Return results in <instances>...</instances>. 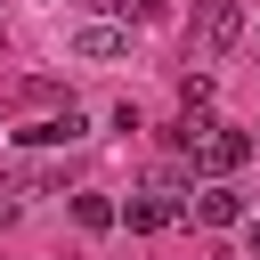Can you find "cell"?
Segmentation results:
<instances>
[{
  "mask_svg": "<svg viewBox=\"0 0 260 260\" xmlns=\"http://www.w3.org/2000/svg\"><path fill=\"white\" fill-rule=\"evenodd\" d=\"M236 41H244V0H195V32H187L195 65H219Z\"/></svg>",
  "mask_w": 260,
  "mask_h": 260,
  "instance_id": "6da1fadb",
  "label": "cell"
},
{
  "mask_svg": "<svg viewBox=\"0 0 260 260\" xmlns=\"http://www.w3.org/2000/svg\"><path fill=\"white\" fill-rule=\"evenodd\" d=\"M122 219H130L138 236H162V228H179V219H187V187H179L171 171H154V179H146V195H130V203H122Z\"/></svg>",
  "mask_w": 260,
  "mask_h": 260,
  "instance_id": "7a4b0ae2",
  "label": "cell"
},
{
  "mask_svg": "<svg viewBox=\"0 0 260 260\" xmlns=\"http://www.w3.org/2000/svg\"><path fill=\"white\" fill-rule=\"evenodd\" d=\"M252 146H260L252 130H228V122H203V138H195L187 154H195V171H203V179H228V171H244V162H252Z\"/></svg>",
  "mask_w": 260,
  "mask_h": 260,
  "instance_id": "3957f363",
  "label": "cell"
},
{
  "mask_svg": "<svg viewBox=\"0 0 260 260\" xmlns=\"http://www.w3.org/2000/svg\"><path fill=\"white\" fill-rule=\"evenodd\" d=\"M73 57H89V65H114V57H130V24H114V16H89V24H73Z\"/></svg>",
  "mask_w": 260,
  "mask_h": 260,
  "instance_id": "277c9868",
  "label": "cell"
},
{
  "mask_svg": "<svg viewBox=\"0 0 260 260\" xmlns=\"http://www.w3.org/2000/svg\"><path fill=\"white\" fill-rule=\"evenodd\" d=\"M24 146H73V138H89V114L81 106H65V114H41L32 130H16Z\"/></svg>",
  "mask_w": 260,
  "mask_h": 260,
  "instance_id": "5b68a950",
  "label": "cell"
},
{
  "mask_svg": "<svg viewBox=\"0 0 260 260\" xmlns=\"http://www.w3.org/2000/svg\"><path fill=\"white\" fill-rule=\"evenodd\" d=\"M195 219H203V228H236V219H252V211H244V187L211 179V187L195 195Z\"/></svg>",
  "mask_w": 260,
  "mask_h": 260,
  "instance_id": "8992f818",
  "label": "cell"
},
{
  "mask_svg": "<svg viewBox=\"0 0 260 260\" xmlns=\"http://www.w3.org/2000/svg\"><path fill=\"white\" fill-rule=\"evenodd\" d=\"M73 219H81L89 236H106V228L122 219V203H114V195H73Z\"/></svg>",
  "mask_w": 260,
  "mask_h": 260,
  "instance_id": "52a82bcc",
  "label": "cell"
},
{
  "mask_svg": "<svg viewBox=\"0 0 260 260\" xmlns=\"http://www.w3.org/2000/svg\"><path fill=\"white\" fill-rule=\"evenodd\" d=\"M179 114H187V122L211 114V73H187V81H179Z\"/></svg>",
  "mask_w": 260,
  "mask_h": 260,
  "instance_id": "ba28073f",
  "label": "cell"
},
{
  "mask_svg": "<svg viewBox=\"0 0 260 260\" xmlns=\"http://www.w3.org/2000/svg\"><path fill=\"white\" fill-rule=\"evenodd\" d=\"M114 8H122V24H154L162 16V0H114Z\"/></svg>",
  "mask_w": 260,
  "mask_h": 260,
  "instance_id": "9c48e42d",
  "label": "cell"
},
{
  "mask_svg": "<svg viewBox=\"0 0 260 260\" xmlns=\"http://www.w3.org/2000/svg\"><path fill=\"white\" fill-rule=\"evenodd\" d=\"M244 244H252V260H260V211H252V219H244Z\"/></svg>",
  "mask_w": 260,
  "mask_h": 260,
  "instance_id": "30bf717a",
  "label": "cell"
}]
</instances>
